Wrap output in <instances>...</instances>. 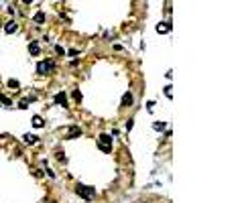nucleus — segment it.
I'll use <instances>...</instances> for the list:
<instances>
[{
	"label": "nucleus",
	"instance_id": "nucleus-1",
	"mask_svg": "<svg viewBox=\"0 0 244 203\" xmlns=\"http://www.w3.org/2000/svg\"><path fill=\"white\" fill-rule=\"evenodd\" d=\"M75 193L80 195L81 199H94L96 197V189L94 187H87V185H81V183L75 185Z\"/></svg>",
	"mask_w": 244,
	"mask_h": 203
},
{
	"label": "nucleus",
	"instance_id": "nucleus-2",
	"mask_svg": "<svg viewBox=\"0 0 244 203\" xmlns=\"http://www.w3.org/2000/svg\"><path fill=\"white\" fill-rule=\"evenodd\" d=\"M55 67H57V63L53 59H45V61H41L39 65H37V71H39L41 75H49V73L55 71Z\"/></svg>",
	"mask_w": 244,
	"mask_h": 203
},
{
	"label": "nucleus",
	"instance_id": "nucleus-3",
	"mask_svg": "<svg viewBox=\"0 0 244 203\" xmlns=\"http://www.w3.org/2000/svg\"><path fill=\"white\" fill-rule=\"evenodd\" d=\"M98 146L102 152H112V136L110 134H100V140H98Z\"/></svg>",
	"mask_w": 244,
	"mask_h": 203
},
{
	"label": "nucleus",
	"instance_id": "nucleus-4",
	"mask_svg": "<svg viewBox=\"0 0 244 203\" xmlns=\"http://www.w3.org/2000/svg\"><path fill=\"white\" fill-rule=\"evenodd\" d=\"M55 102H57L59 106H63V108L69 106V104H67V96H65V91H59V93L55 96Z\"/></svg>",
	"mask_w": 244,
	"mask_h": 203
},
{
	"label": "nucleus",
	"instance_id": "nucleus-5",
	"mask_svg": "<svg viewBox=\"0 0 244 203\" xmlns=\"http://www.w3.org/2000/svg\"><path fill=\"white\" fill-rule=\"evenodd\" d=\"M169 31H171V25H169V22H159V25H157V33H159V35H167Z\"/></svg>",
	"mask_w": 244,
	"mask_h": 203
},
{
	"label": "nucleus",
	"instance_id": "nucleus-6",
	"mask_svg": "<svg viewBox=\"0 0 244 203\" xmlns=\"http://www.w3.org/2000/svg\"><path fill=\"white\" fill-rule=\"evenodd\" d=\"M39 51H41V45L37 43V41H33V43L29 45V53H31L33 57H37V55H39Z\"/></svg>",
	"mask_w": 244,
	"mask_h": 203
},
{
	"label": "nucleus",
	"instance_id": "nucleus-7",
	"mask_svg": "<svg viewBox=\"0 0 244 203\" xmlns=\"http://www.w3.org/2000/svg\"><path fill=\"white\" fill-rule=\"evenodd\" d=\"M4 31H6L8 35H12V33H16V31H18V25H16L14 20H10V22H6V27H4Z\"/></svg>",
	"mask_w": 244,
	"mask_h": 203
},
{
	"label": "nucleus",
	"instance_id": "nucleus-8",
	"mask_svg": "<svg viewBox=\"0 0 244 203\" xmlns=\"http://www.w3.org/2000/svg\"><path fill=\"white\" fill-rule=\"evenodd\" d=\"M132 102H134L132 93H130V91H126V93H124V98H122V106H132Z\"/></svg>",
	"mask_w": 244,
	"mask_h": 203
},
{
	"label": "nucleus",
	"instance_id": "nucleus-9",
	"mask_svg": "<svg viewBox=\"0 0 244 203\" xmlns=\"http://www.w3.org/2000/svg\"><path fill=\"white\" fill-rule=\"evenodd\" d=\"M31 124H33L35 128H43V124H45V122H43V118H41V116H33Z\"/></svg>",
	"mask_w": 244,
	"mask_h": 203
},
{
	"label": "nucleus",
	"instance_id": "nucleus-10",
	"mask_svg": "<svg viewBox=\"0 0 244 203\" xmlns=\"http://www.w3.org/2000/svg\"><path fill=\"white\" fill-rule=\"evenodd\" d=\"M33 20H35L37 25H43V22H45V12H41V10H39V12L33 16Z\"/></svg>",
	"mask_w": 244,
	"mask_h": 203
},
{
	"label": "nucleus",
	"instance_id": "nucleus-11",
	"mask_svg": "<svg viewBox=\"0 0 244 203\" xmlns=\"http://www.w3.org/2000/svg\"><path fill=\"white\" fill-rule=\"evenodd\" d=\"M39 138L35 136V134H25V142H29V144H35Z\"/></svg>",
	"mask_w": 244,
	"mask_h": 203
},
{
	"label": "nucleus",
	"instance_id": "nucleus-12",
	"mask_svg": "<svg viewBox=\"0 0 244 203\" xmlns=\"http://www.w3.org/2000/svg\"><path fill=\"white\" fill-rule=\"evenodd\" d=\"M80 134H81V130H80V128H71V132H69L67 136H69V138H78Z\"/></svg>",
	"mask_w": 244,
	"mask_h": 203
},
{
	"label": "nucleus",
	"instance_id": "nucleus-13",
	"mask_svg": "<svg viewBox=\"0 0 244 203\" xmlns=\"http://www.w3.org/2000/svg\"><path fill=\"white\" fill-rule=\"evenodd\" d=\"M0 102H2L4 106H10V104H12V100H10V98H6V96H2V93H0Z\"/></svg>",
	"mask_w": 244,
	"mask_h": 203
},
{
	"label": "nucleus",
	"instance_id": "nucleus-14",
	"mask_svg": "<svg viewBox=\"0 0 244 203\" xmlns=\"http://www.w3.org/2000/svg\"><path fill=\"white\" fill-rule=\"evenodd\" d=\"M55 157H57V161L65 162V155H63V150H55Z\"/></svg>",
	"mask_w": 244,
	"mask_h": 203
},
{
	"label": "nucleus",
	"instance_id": "nucleus-15",
	"mask_svg": "<svg viewBox=\"0 0 244 203\" xmlns=\"http://www.w3.org/2000/svg\"><path fill=\"white\" fill-rule=\"evenodd\" d=\"M71 96H73V100H75V104H80V102H81V93H80V91H78V89H73V93H71Z\"/></svg>",
	"mask_w": 244,
	"mask_h": 203
},
{
	"label": "nucleus",
	"instance_id": "nucleus-16",
	"mask_svg": "<svg viewBox=\"0 0 244 203\" xmlns=\"http://www.w3.org/2000/svg\"><path fill=\"white\" fill-rule=\"evenodd\" d=\"M8 87H12V89H18V81H16V79H8Z\"/></svg>",
	"mask_w": 244,
	"mask_h": 203
},
{
	"label": "nucleus",
	"instance_id": "nucleus-17",
	"mask_svg": "<svg viewBox=\"0 0 244 203\" xmlns=\"http://www.w3.org/2000/svg\"><path fill=\"white\" fill-rule=\"evenodd\" d=\"M33 100H35V98H31V100H23V102H20L18 106H20V108H27V106H29V104H31Z\"/></svg>",
	"mask_w": 244,
	"mask_h": 203
},
{
	"label": "nucleus",
	"instance_id": "nucleus-18",
	"mask_svg": "<svg viewBox=\"0 0 244 203\" xmlns=\"http://www.w3.org/2000/svg\"><path fill=\"white\" fill-rule=\"evenodd\" d=\"M55 53H57V55H65V49H63V47H59V45H57V47H55Z\"/></svg>",
	"mask_w": 244,
	"mask_h": 203
},
{
	"label": "nucleus",
	"instance_id": "nucleus-19",
	"mask_svg": "<svg viewBox=\"0 0 244 203\" xmlns=\"http://www.w3.org/2000/svg\"><path fill=\"white\" fill-rule=\"evenodd\" d=\"M67 55H69V57H75V55H80V51H78V49H69Z\"/></svg>",
	"mask_w": 244,
	"mask_h": 203
},
{
	"label": "nucleus",
	"instance_id": "nucleus-20",
	"mask_svg": "<svg viewBox=\"0 0 244 203\" xmlns=\"http://www.w3.org/2000/svg\"><path fill=\"white\" fill-rule=\"evenodd\" d=\"M132 126H134V120H132V118H130V120L126 122V130H132Z\"/></svg>",
	"mask_w": 244,
	"mask_h": 203
},
{
	"label": "nucleus",
	"instance_id": "nucleus-21",
	"mask_svg": "<svg viewBox=\"0 0 244 203\" xmlns=\"http://www.w3.org/2000/svg\"><path fill=\"white\" fill-rule=\"evenodd\" d=\"M155 128H157V130H163V128H165V122H155Z\"/></svg>",
	"mask_w": 244,
	"mask_h": 203
},
{
	"label": "nucleus",
	"instance_id": "nucleus-22",
	"mask_svg": "<svg viewBox=\"0 0 244 203\" xmlns=\"http://www.w3.org/2000/svg\"><path fill=\"white\" fill-rule=\"evenodd\" d=\"M163 91H165V96H171V85H165V89H163Z\"/></svg>",
	"mask_w": 244,
	"mask_h": 203
},
{
	"label": "nucleus",
	"instance_id": "nucleus-23",
	"mask_svg": "<svg viewBox=\"0 0 244 203\" xmlns=\"http://www.w3.org/2000/svg\"><path fill=\"white\" fill-rule=\"evenodd\" d=\"M20 2H25V4H31V2H33V0H20Z\"/></svg>",
	"mask_w": 244,
	"mask_h": 203
}]
</instances>
